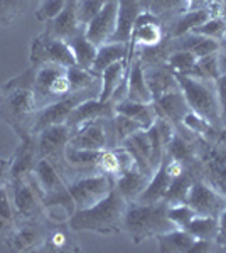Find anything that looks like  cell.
Here are the masks:
<instances>
[{"label": "cell", "instance_id": "1", "mask_svg": "<svg viewBox=\"0 0 226 253\" xmlns=\"http://www.w3.org/2000/svg\"><path fill=\"white\" fill-rule=\"evenodd\" d=\"M125 208V198L113 187L96 205L76 210L68 219V226L73 231H91L103 236L118 235L123 231Z\"/></svg>", "mask_w": 226, "mask_h": 253}, {"label": "cell", "instance_id": "2", "mask_svg": "<svg viewBox=\"0 0 226 253\" xmlns=\"http://www.w3.org/2000/svg\"><path fill=\"white\" fill-rule=\"evenodd\" d=\"M167 216V203H127L123 216V231L129 235L134 243H142L149 238L167 233L174 230Z\"/></svg>", "mask_w": 226, "mask_h": 253}, {"label": "cell", "instance_id": "3", "mask_svg": "<svg viewBox=\"0 0 226 253\" xmlns=\"http://www.w3.org/2000/svg\"><path fill=\"white\" fill-rule=\"evenodd\" d=\"M39 107L31 89H12L3 95L0 105V118L15 132L19 140L34 135V125Z\"/></svg>", "mask_w": 226, "mask_h": 253}, {"label": "cell", "instance_id": "4", "mask_svg": "<svg viewBox=\"0 0 226 253\" xmlns=\"http://www.w3.org/2000/svg\"><path fill=\"white\" fill-rule=\"evenodd\" d=\"M176 78H178V84L187 101L189 110L199 113L216 128L218 126L223 128L221 107L216 95L215 81H203L187 75H176Z\"/></svg>", "mask_w": 226, "mask_h": 253}, {"label": "cell", "instance_id": "5", "mask_svg": "<svg viewBox=\"0 0 226 253\" xmlns=\"http://www.w3.org/2000/svg\"><path fill=\"white\" fill-rule=\"evenodd\" d=\"M32 66V64H31ZM39 110L71 95V83L68 80V68L57 64L34 66V81L31 88Z\"/></svg>", "mask_w": 226, "mask_h": 253}, {"label": "cell", "instance_id": "6", "mask_svg": "<svg viewBox=\"0 0 226 253\" xmlns=\"http://www.w3.org/2000/svg\"><path fill=\"white\" fill-rule=\"evenodd\" d=\"M199 175L218 193L226 198V140H199L198 145Z\"/></svg>", "mask_w": 226, "mask_h": 253}, {"label": "cell", "instance_id": "7", "mask_svg": "<svg viewBox=\"0 0 226 253\" xmlns=\"http://www.w3.org/2000/svg\"><path fill=\"white\" fill-rule=\"evenodd\" d=\"M71 135H73V130L66 124L49 125L36 133L39 157L49 159L59 169L64 181H66V175H69L64 152H66V147L69 144V140H71Z\"/></svg>", "mask_w": 226, "mask_h": 253}, {"label": "cell", "instance_id": "8", "mask_svg": "<svg viewBox=\"0 0 226 253\" xmlns=\"http://www.w3.org/2000/svg\"><path fill=\"white\" fill-rule=\"evenodd\" d=\"M9 193H10V199H12V206H14L15 221H19V219L46 218L43 198H41V191H39L38 184H36L32 174L27 175L26 179H15V181H10Z\"/></svg>", "mask_w": 226, "mask_h": 253}, {"label": "cell", "instance_id": "9", "mask_svg": "<svg viewBox=\"0 0 226 253\" xmlns=\"http://www.w3.org/2000/svg\"><path fill=\"white\" fill-rule=\"evenodd\" d=\"M115 187V181L105 174L80 175L68 182V191L75 201L76 210H85L105 198Z\"/></svg>", "mask_w": 226, "mask_h": 253}, {"label": "cell", "instance_id": "10", "mask_svg": "<svg viewBox=\"0 0 226 253\" xmlns=\"http://www.w3.org/2000/svg\"><path fill=\"white\" fill-rule=\"evenodd\" d=\"M51 221L41 219H19L7 235L9 252H39L43 248Z\"/></svg>", "mask_w": 226, "mask_h": 253}, {"label": "cell", "instance_id": "11", "mask_svg": "<svg viewBox=\"0 0 226 253\" xmlns=\"http://www.w3.org/2000/svg\"><path fill=\"white\" fill-rule=\"evenodd\" d=\"M68 147L85 150H101L117 147L112 118H100V120H93L81 125L73 132Z\"/></svg>", "mask_w": 226, "mask_h": 253}, {"label": "cell", "instance_id": "12", "mask_svg": "<svg viewBox=\"0 0 226 253\" xmlns=\"http://www.w3.org/2000/svg\"><path fill=\"white\" fill-rule=\"evenodd\" d=\"M29 61L32 66L41 64H57V66H75V58L66 41L49 38L43 32L31 42Z\"/></svg>", "mask_w": 226, "mask_h": 253}, {"label": "cell", "instance_id": "13", "mask_svg": "<svg viewBox=\"0 0 226 253\" xmlns=\"http://www.w3.org/2000/svg\"><path fill=\"white\" fill-rule=\"evenodd\" d=\"M186 203L194 210L196 216H213L220 218V214L226 208V198L213 187L203 177L196 179L192 182L191 189L187 193Z\"/></svg>", "mask_w": 226, "mask_h": 253}, {"label": "cell", "instance_id": "14", "mask_svg": "<svg viewBox=\"0 0 226 253\" xmlns=\"http://www.w3.org/2000/svg\"><path fill=\"white\" fill-rule=\"evenodd\" d=\"M166 39V32H164L162 22L150 14L149 10H142L140 15L135 20V26L132 29L129 44V63L134 58V51L138 47H154L159 46L162 41Z\"/></svg>", "mask_w": 226, "mask_h": 253}, {"label": "cell", "instance_id": "15", "mask_svg": "<svg viewBox=\"0 0 226 253\" xmlns=\"http://www.w3.org/2000/svg\"><path fill=\"white\" fill-rule=\"evenodd\" d=\"M118 17V0H108L105 7L86 24L85 36L96 46L110 42L117 31Z\"/></svg>", "mask_w": 226, "mask_h": 253}, {"label": "cell", "instance_id": "16", "mask_svg": "<svg viewBox=\"0 0 226 253\" xmlns=\"http://www.w3.org/2000/svg\"><path fill=\"white\" fill-rule=\"evenodd\" d=\"M81 31H85V27L80 24L76 15V0H68V3L64 5V9L56 15L54 19L47 20L44 34L49 38L68 41L75 38L76 34H80Z\"/></svg>", "mask_w": 226, "mask_h": 253}, {"label": "cell", "instance_id": "17", "mask_svg": "<svg viewBox=\"0 0 226 253\" xmlns=\"http://www.w3.org/2000/svg\"><path fill=\"white\" fill-rule=\"evenodd\" d=\"M115 115V105L112 101H101L100 98H88L76 105L75 110L69 115L66 125L75 132L81 125L88 124L100 118H113Z\"/></svg>", "mask_w": 226, "mask_h": 253}, {"label": "cell", "instance_id": "18", "mask_svg": "<svg viewBox=\"0 0 226 253\" xmlns=\"http://www.w3.org/2000/svg\"><path fill=\"white\" fill-rule=\"evenodd\" d=\"M39 150L36 135L19 140L14 156L10 157V181L15 179H26L32 174L36 164L39 161Z\"/></svg>", "mask_w": 226, "mask_h": 253}, {"label": "cell", "instance_id": "19", "mask_svg": "<svg viewBox=\"0 0 226 253\" xmlns=\"http://www.w3.org/2000/svg\"><path fill=\"white\" fill-rule=\"evenodd\" d=\"M32 177H34L36 184L41 191V198H47V196L63 193L68 189V184L64 177L61 175L59 169L52 164L49 159L41 157L32 170Z\"/></svg>", "mask_w": 226, "mask_h": 253}, {"label": "cell", "instance_id": "20", "mask_svg": "<svg viewBox=\"0 0 226 253\" xmlns=\"http://www.w3.org/2000/svg\"><path fill=\"white\" fill-rule=\"evenodd\" d=\"M123 149L129 150V154L134 157L135 166L140 170L147 174H154L155 166H154V157H152V144L147 130H138L134 135H130L125 142L120 145Z\"/></svg>", "mask_w": 226, "mask_h": 253}, {"label": "cell", "instance_id": "21", "mask_svg": "<svg viewBox=\"0 0 226 253\" xmlns=\"http://www.w3.org/2000/svg\"><path fill=\"white\" fill-rule=\"evenodd\" d=\"M152 103H154L157 117L169 120L174 126H181L182 117L186 115V112L189 110L187 101L184 98L182 91H181V88L172 89V91L166 93V95H162L157 100H154Z\"/></svg>", "mask_w": 226, "mask_h": 253}, {"label": "cell", "instance_id": "22", "mask_svg": "<svg viewBox=\"0 0 226 253\" xmlns=\"http://www.w3.org/2000/svg\"><path fill=\"white\" fill-rule=\"evenodd\" d=\"M145 10L140 0H118V17H117V31H115L112 41L115 42L130 44V36L135 26V20Z\"/></svg>", "mask_w": 226, "mask_h": 253}, {"label": "cell", "instance_id": "23", "mask_svg": "<svg viewBox=\"0 0 226 253\" xmlns=\"http://www.w3.org/2000/svg\"><path fill=\"white\" fill-rule=\"evenodd\" d=\"M127 98L134 101H140V103H152L154 101L150 88L145 81L143 66L135 54L130 61L129 75H127Z\"/></svg>", "mask_w": 226, "mask_h": 253}, {"label": "cell", "instance_id": "24", "mask_svg": "<svg viewBox=\"0 0 226 253\" xmlns=\"http://www.w3.org/2000/svg\"><path fill=\"white\" fill-rule=\"evenodd\" d=\"M152 175L143 172L137 166L132 167L130 170L123 172L120 177L115 179V189L125 198L127 203L137 201L138 196L143 193V189L149 184Z\"/></svg>", "mask_w": 226, "mask_h": 253}, {"label": "cell", "instance_id": "25", "mask_svg": "<svg viewBox=\"0 0 226 253\" xmlns=\"http://www.w3.org/2000/svg\"><path fill=\"white\" fill-rule=\"evenodd\" d=\"M145 73V81L150 88V93L154 96V100H157L166 93L172 91V89H178V78L176 75L167 68V64H157V66H150V68H143Z\"/></svg>", "mask_w": 226, "mask_h": 253}, {"label": "cell", "instance_id": "26", "mask_svg": "<svg viewBox=\"0 0 226 253\" xmlns=\"http://www.w3.org/2000/svg\"><path fill=\"white\" fill-rule=\"evenodd\" d=\"M73 233L75 231L68 226V223H51L46 242L39 252H78L80 248Z\"/></svg>", "mask_w": 226, "mask_h": 253}, {"label": "cell", "instance_id": "27", "mask_svg": "<svg viewBox=\"0 0 226 253\" xmlns=\"http://www.w3.org/2000/svg\"><path fill=\"white\" fill-rule=\"evenodd\" d=\"M115 113H122V115L132 118L143 130L150 128L155 122V117H157L154 103H140V101H134L129 98L115 105Z\"/></svg>", "mask_w": 226, "mask_h": 253}, {"label": "cell", "instance_id": "28", "mask_svg": "<svg viewBox=\"0 0 226 253\" xmlns=\"http://www.w3.org/2000/svg\"><path fill=\"white\" fill-rule=\"evenodd\" d=\"M130 63L127 59L117 61V63L110 64L108 68L101 73V91H100V100L101 101H110V98L113 96V93L117 91L118 86L127 80L129 75Z\"/></svg>", "mask_w": 226, "mask_h": 253}, {"label": "cell", "instance_id": "29", "mask_svg": "<svg viewBox=\"0 0 226 253\" xmlns=\"http://www.w3.org/2000/svg\"><path fill=\"white\" fill-rule=\"evenodd\" d=\"M169 184H171V175L167 174V169H166V162L159 164L157 169L154 170L152 174L149 184L143 189V193L138 196L137 201L138 203H159V201H164L167 194V189H169Z\"/></svg>", "mask_w": 226, "mask_h": 253}, {"label": "cell", "instance_id": "30", "mask_svg": "<svg viewBox=\"0 0 226 253\" xmlns=\"http://www.w3.org/2000/svg\"><path fill=\"white\" fill-rule=\"evenodd\" d=\"M160 253H189L196 238L189 231L174 228V230L155 236Z\"/></svg>", "mask_w": 226, "mask_h": 253}, {"label": "cell", "instance_id": "31", "mask_svg": "<svg viewBox=\"0 0 226 253\" xmlns=\"http://www.w3.org/2000/svg\"><path fill=\"white\" fill-rule=\"evenodd\" d=\"M122 59H129V44L110 41V42H105V44H101V46H98L96 58H94L91 69L96 75L101 76V73H103L110 64L117 63V61H122Z\"/></svg>", "mask_w": 226, "mask_h": 253}, {"label": "cell", "instance_id": "32", "mask_svg": "<svg viewBox=\"0 0 226 253\" xmlns=\"http://www.w3.org/2000/svg\"><path fill=\"white\" fill-rule=\"evenodd\" d=\"M68 46L73 52V58H75L76 66H81L86 69L93 68L94 58H96V52H98V46L86 38L85 31H81L80 34H76L75 38L69 39Z\"/></svg>", "mask_w": 226, "mask_h": 253}, {"label": "cell", "instance_id": "33", "mask_svg": "<svg viewBox=\"0 0 226 253\" xmlns=\"http://www.w3.org/2000/svg\"><path fill=\"white\" fill-rule=\"evenodd\" d=\"M181 126L186 130L187 133H191L192 137L203 138V140H213V135L216 132V126H213L204 117H201L199 113L187 110L186 115L182 117Z\"/></svg>", "mask_w": 226, "mask_h": 253}, {"label": "cell", "instance_id": "34", "mask_svg": "<svg viewBox=\"0 0 226 253\" xmlns=\"http://www.w3.org/2000/svg\"><path fill=\"white\" fill-rule=\"evenodd\" d=\"M68 80L71 83V93L83 91L93 86L101 84V76L96 75L93 69H86L81 66H69L68 68Z\"/></svg>", "mask_w": 226, "mask_h": 253}, {"label": "cell", "instance_id": "35", "mask_svg": "<svg viewBox=\"0 0 226 253\" xmlns=\"http://www.w3.org/2000/svg\"><path fill=\"white\" fill-rule=\"evenodd\" d=\"M184 230L189 231L196 240H211V242H216L220 221H218V218H213V216H194V219Z\"/></svg>", "mask_w": 226, "mask_h": 253}, {"label": "cell", "instance_id": "36", "mask_svg": "<svg viewBox=\"0 0 226 253\" xmlns=\"http://www.w3.org/2000/svg\"><path fill=\"white\" fill-rule=\"evenodd\" d=\"M220 75V58H218V52H215V54H208L196 59L194 66H192L187 76H192V78H198L203 81H215Z\"/></svg>", "mask_w": 226, "mask_h": 253}, {"label": "cell", "instance_id": "37", "mask_svg": "<svg viewBox=\"0 0 226 253\" xmlns=\"http://www.w3.org/2000/svg\"><path fill=\"white\" fill-rule=\"evenodd\" d=\"M192 32H194V34H199V36H204V38L220 41V42L223 44L226 39V15L223 12H221V14H216V15H211L206 22H203L201 26H198Z\"/></svg>", "mask_w": 226, "mask_h": 253}, {"label": "cell", "instance_id": "38", "mask_svg": "<svg viewBox=\"0 0 226 253\" xmlns=\"http://www.w3.org/2000/svg\"><path fill=\"white\" fill-rule=\"evenodd\" d=\"M147 10L154 14L160 22L169 15L171 20L186 10L184 0H147Z\"/></svg>", "mask_w": 226, "mask_h": 253}, {"label": "cell", "instance_id": "39", "mask_svg": "<svg viewBox=\"0 0 226 253\" xmlns=\"http://www.w3.org/2000/svg\"><path fill=\"white\" fill-rule=\"evenodd\" d=\"M196 59L198 58L192 52L184 51V49H176V51L169 52L166 64L174 75H189V71L194 66Z\"/></svg>", "mask_w": 226, "mask_h": 253}, {"label": "cell", "instance_id": "40", "mask_svg": "<svg viewBox=\"0 0 226 253\" xmlns=\"http://www.w3.org/2000/svg\"><path fill=\"white\" fill-rule=\"evenodd\" d=\"M112 126H113L117 147H120L123 142H125L130 135H134L135 132L142 130V126L138 125L137 122L132 120V118H129L127 115H122V113H115V115H113Z\"/></svg>", "mask_w": 226, "mask_h": 253}, {"label": "cell", "instance_id": "41", "mask_svg": "<svg viewBox=\"0 0 226 253\" xmlns=\"http://www.w3.org/2000/svg\"><path fill=\"white\" fill-rule=\"evenodd\" d=\"M167 216H169L171 223L174 224L176 228H184L187 226L189 223L194 219V210L187 205V203H181V205H167Z\"/></svg>", "mask_w": 226, "mask_h": 253}, {"label": "cell", "instance_id": "42", "mask_svg": "<svg viewBox=\"0 0 226 253\" xmlns=\"http://www.w3.org/2000/svg\"><path fill=\"white\" fill-rule=\"evenodd\" d=\"M26 9V0H0V27L12 26Z\"/></svg>", "mask_w": 226, "mask_h": 253}, {"label": "cell", "instance_id": "43", "mask_svg": "<svg viewBox=\"0 0 226 253\" xmlns=\"http://www.w3.org/2000/svg\"><path fill=\"white\" fill-rule=\"evenodd\" d=\"M108 0H76V15L83 27L105 7Z\"/></svg>", "mask_w": 226, "mask_h": 253}, {"label": "cell", "instance_id": "44", "mask_svg": "<svg viewBox=\"0 0 226 253\" xmlns=\"http://www.w3.org/2000/svg\"><path fill=\"white\" fill-rule=\"evenodd\" d=\"M66 3L68 0H41L39 7L36 9V19L41 22H47L64 9Z\"/></svg>", "mask_w": 226, "mask_h": 253}, {"label": "cell", "instance_id": "45", "mask_svg": "<svg viewBox=\"0 0 226 253\" xmlns=\"http://www.w3.org/2000/svg\"><path fill=\"white\" fill-rule=\"evenodd\" d=\"M0 218L5 219L10 224H15V213H14V206H12L9 186L0 187Z\"/></svg>", "mask_w": 226, "mask_h": 253}, {"label": "cell", "instance_id": "46", "mask_svg": "<svg viewBox=\"0 0 226 253\" xmlns=\"http://www.w3.org/2000/svg\"><path fill=\"white\" fill-rule=\"evenodd\" d=\"M215 86H216V95H218V100H220V107H221V120H223V130H226V71H223L215 80Z\"/></svg>", "mask_w": 226, "mask_h": 253}, {"label": "cell", "instance_id": "47", "mask_svg": "<svg viewBox=\"0 0 226 253\" xmlns=\"http://www.w3.org/2000/svg\"><path fill=\"white\" fill-rule=\"evenodd\" d=\"M10 184V159H0V187Z\"/></svg>", "mask_w": 226, "mask_h": 253}, {"label": "cell", "instance_id": "48", "mask_svg": "<svg viewBox=\"0 0 226 253\" xmlns=\"http://www.w3.org/2000/svg\"><path fill=\"white\" fill-rule=\"evenodd\" d=\"M216 245V242H211V240H196L192 243L191 250L189 253H206V252H211L213 247Z\"/></svg>", "mask_w": 226, "mask_h": 253}, {"label": "cell", "instance_id": "49", "mask_svg": "<svg viewBox=\"0 0 226 253\" xmlns=\"http://www.w3.org/2000/svg\"><path fill=\"white\" fill-rule=\"evenodd\" d=\"M218 221H220V230H218L216 245H220V247H226V208H225L223 213L220 214Z\"/></svg>", "mask_w": 226, "mask_h": 253}, {"label": "cell", "instance_id": "50", "mask_svg": "<svg viewBox=\"0 0 226 253\" xmlns=\"http://www.w3.org/2000/svg\"><path fill=\"white\" fill-rule=\"evenodd\" d=\"M209 3V0H184V5H186V10L189 9H198V7H206V3Z\"/></svg>", "mask_w": 226, "mask_h": 253}, {"label": "cell", "instance_id": "51", "mask_svg": "<svg viewBox=\"0 0 226 253\" xmlns=\"http://www.w3.org/2000/svg\"><path fill=\"white\" fill-rule=\"evenodd\" d=\"M218 58H220V66H221V73L226 71V42L221 44V49L218 52Z\"/></svg>", "mask_w": 226, "mask_h": 253}, {"label": "cell", "instance_id": "52", "mask_svg": "<svg viewBox=\"0 0 226 253\" xmlns=\"http://www.w3.org/2000/svg\"><path fill=\"white\" fill-rule=\"evenodd\" d=\"M12 228H14V224L7 223L5 219L0 218V235H9L12 231Z\"/></svg>", "mask_w": 226, "mask_h": 253}, {"label": "cell", "instance_id": "53", "mask_svg": "<svg viewBox=\"0 0 226 253\" xmlns=\"http://www.w3.org/2000/svg\"><path fill=\"white\" fill-rule=\"evenodd\" d=\"M221 3H223V7L226 9V0H221Z\"/></svg>", "mask_w": 226, "mask_h": 253}, {"label": "cell", "instance_id": "54", "mask_svg": "<svg viewBox=\"0 0 226 253\" xmlns=\"http://www.w3.org/2000/svg\"><path fill=\"white\" fill-rule=\"evenodd\" d=\"M2 101H3V95H0V105H2Z\"/></svg>", "mask_w": 226, "mask_h": 253}, {"label": "cell", "instance_id": "55", "mask_svg": "<svg viewBox=\"0 0 226 253\" xmlns=\"http://www.w3.org/2000/svg\"><path fill=\"white\" fill-rule=\"evenodd\" d=\"M223 14L226 15V9H225V7H223ZM225 42H226V39H225Z\"/></svg>", "mask_w": 226, "mask_h": 253}, {"label": "cell", "instance_id": "56", "mask_svg": "<svg viewBox=\"0 0 226 253\" xmlns=\"http://www.w3.org/2000/svg\"><path fill=\"white\" fill-rule=\"evenodd\" d=\"M225 132H226V130H225ZM225 140H226V138H225Z\"/></svg>", "mask_w": 226, "mask_h": 253}]
</instances>
